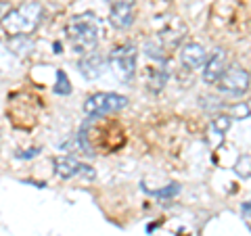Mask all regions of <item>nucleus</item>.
Instances as JSON below:
<instances>
[{
  "instance_id": "obj_1",
  "label": "nucleus",
  "mask_w": 251,
  "mask_h": 236,
  "mask_svg": "<svg viewBox=\"0 0 251 236\" xmlns=\"http://www.w3.org/2000/svg\"><path fill=\"white\" fill-rule=\"evenodd\" d=\"M44 19V6L38 0H27L21 2L15 9H9L0 17V25L11 38L29 36L38 29V25Z\"/></svg>"
},
{
  "instance_id": "obj_2",
  "label": "nucleus",
  "mask_w": 251,
  "mask_h": 236,
  "mask_svg": "<svg viewBox=\"0 0 251 236\" xmlns=\"http://www.w3.org/2000/svg\"><path fill=\"white\" fill-rule=\"evenodd\" d=\"M67 38L72 46L82 52V54H88L92 50H97L99 46V21L94 17V13H80V15H74L72 19L67 21Z\"/></svg>"
},
{
  "instance_id": "obj_3",
  "label": "nucleus",
  "mask_w": 251,
  "mask_h": 236,
  "mask_svg": "<svg viewBox=\"0 0 251 236\" xmlns=\"http://www.w3.org/2000/svg\"><path fill=\"white\" fill-rule=\"evenodd\" d=\"M136 61H138V48L134 44H120L109 52L107 63L111 67V73L120 82H132L136 75Z\"/></svg>"
},
{
  "instance_id": "obj_4",
  "label": "nucleus",
  "mask_w": 251,
  "mask_h": 236,
  "mask_svg": "<svg viewBox=\"0 0 251 236\" xmlns=\"http://www.w3.org/2000/svg\"><path fill=\"white\" fill-rule=\"evenodd\" d=\"M130 100L124 94L117 92H97L90 94L84 103V111L90 117H103V115H111V113H120L128 107Z\"/></svg>"
},
{
  "instance_id": "obj_5",
  "label": "nucleus",
  "mask_w": 251,
  "mask_h": 236,
  "mask_svg": "<svg viewBox=\"0 0 251 236\" xmlns=\"http://www.w3.org/2000/svg\"><path fill=\"white\" fill-rule=\"evenodd\" d=\"M218 90L228 96H243L249 92V71L241 65H228L226 73L216 84Z\"/></svg>"
},
{
  "instance_id": "obj_6",
  "label": "nucleus",
  "mask_w": 251,
  "mask_h": 236,
  "mask_svg": "<svg viewBox=\"0 0 251 236\" xmlns=\"http://www.w3.org/2000/svg\"><path fill=\"white\" fill-rule=\"evenodd\" d=\"M228 65H230L228 52L224 48H216L205 59V63H203V82L209 84V86H216L220 82V77L226 73Z\"/></svg>"
},
{
  "instance_id": "obj_7",
  "label": "nucleus",
  "mask_w": 251,
  "mask_h": 236,
  "mask_svg": "<svg viewBox=\"0 0 251 236\" xmlns=\"http://www.w3.org/2000/svg\"><path fill=\"white\" fill-rule=\"evenodd\" d=\"M54 174L63 180L72 178H94V169L90 165L82 163L75 157H57L54 159Z\"/></svg>"
},
{
  "instance_id": "obj_8",
  "label": "nucleus",
  "mask_w": 251,
  "mask_h": 236,
  "mask_svg": "<svg viewBox=\"0 0 251 236\" xmlns=\"http://www.w3.org/2000/svg\"><path fill=\"white\" fill-rule=\"evenodd\" d=\"M105 65H107V59L97 50L84 54L80 59V63H77L80 73L86 77V80H97V77H100L105 73Z\"/></svg>"
},
{
  "instance_id": "obj_9",
  "label": "nucleus",
  "mask_w": 251,
  "mask_h": 236,
  "mask_svg": "<svg viewBox=\"0 0 251 236\" xmlns=\"http://www.w3.org/2000/svg\"><path fill=\"white\" fill-rule=\"evenodd\" d=\"M205 59H207V50L199 42H186L180 48V63L186 69H201Z\"/></svg>"
},
{
  "instance_id": "obj_10",
  "label": "nucleus",
  "mask_w": 251,
  "mask_h": 236,
  "mask_svg": "<svg viewBox=\"0 0 251 236\" xmlns=\"http://www.w3.org/2000/svg\"><path fill=\"white\" fill-rule=\"evenodd\" d=\"M184 36H186V25L176 17L159 36H157V44H159L161 48H176V46L184 40Z\"/></svg>"
},
{
  "instance_id": "obj_11",
  "label": "nucleus",
  "mask_w": 251,
  "mask_h": 236,
  "mask_svg": "<svg viewBox=\"0 0 251 236\" xmlns=\"http://www.w3.org/2000/svg\"><path fill=\"white\" fill-rule=\"evenodd\" d=\"M109 23L115 29H130L132 23H134V6L128 4H120V6H111L109 11Z\"/></svg>"
},
{
  "instance_id": "obj_12",
  "label": "nucleus",
  "mask_w": 251,
  "mask_h": 236,
  "mask_svg": "<svg viewBox=\"0 0 251 236\" xmlns=\"http://www.w3.org/2000/svg\"><path fill=\"white\" fill-rule=\"evenodd\" d=\"M249 165H251V157L249 155H241L239 157V161H237V165H234V171H237V176H241V178H249Z\"/></svg>"
},
{
  "instance_id": "obj_13",
  "label": "nucleus",
  "mask_w": 251,
  "mask_h": 236,
  "mask_svg": "<svg viewBox=\"0 0 251 236\" xmlns=\"http://www.w3.org/2000/svg\"><path fill=\"white\" fill-rule=\"evenodd\" d=\"M230 123H232V119L228 115H220V117H216V119H214V128L218 132H226L230 128Z\"/></svg>"
},
{
  "instance_id": "obj_14",
  "label": "nucleus",
  "mask_w": 251,
  "mask_h": 236,
  "mask_svg": "<svg viewBox=\"0 0 251 236\" xmlns=\"http://www.w3.org/2000/svg\"><path fill=\"white\" fill-rule=\"evenodd\" d=\"M57 77H59V80H61V86H57V88H54V90H57L59 94H69V90H72V88H69L67 75H65V73H63V71H59V73H57Z\"/></svg>"
},
{
  "instance_id": "obj_15",
  "label": "nucleus",
  "mask_w": 251,
  "mask_h": 236,
  "mask_svg": "<svg viewBox=\"0 0 251 236\" xmlns=\"http://www.w3.org/2000/svg\"><path fill=\"white\" fill-rule=\"evenodd\" d=\"M178 190H180L178 184H170V188H166V190H157L155 194L157 196H172V194H178Z\"/></svg>"
},
{
  "instance_id": "obj_16",
  "label": "nucleus",
  "mask_w": 251,
  "mask_h": 236,
  "mask_svg": "<svg viewBox=\"0 0 251 236\" xmlns=\"http://www.w3.org/2000/svg\"><path fill=\"white\" fill-rule=\"evenodd\" d=\"M111 6H120V4H128V6H134L136 0H107Z\"/></svg>"
},
{
  "instance_id": "obj_17",
  "label": "nucleus",
  "mask_w": 251,
  "mask_h": 236,
  "mask_svg": "<svg viewBox=\"0 0 251 236\" xmlns=\"http://www.w3.org/2000/svg\"><path fill=\"white\" fill-rule=\"evenodd\" d=\"M243 215H245V224L249 226V203H245V205H243Z\"/></svg>"
}]
</instances>
